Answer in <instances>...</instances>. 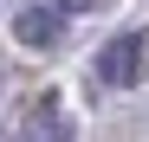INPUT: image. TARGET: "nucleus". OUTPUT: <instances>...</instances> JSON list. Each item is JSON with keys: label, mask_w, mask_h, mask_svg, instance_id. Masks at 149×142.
Instances as JSON below:
<instances>
[{"label": "nucleus", "mask_w": 149, "mask_h": 142, "mask_svg": "<svg viewBox=\"0 0 149 142\" xmlns=\"http://www.w3.org/2000/svg\"><path fill=\"white\" fill-rule=\"evenodd\" d=\"M136 78H143V32H117L104 52L91 58V84L123 90V84H136Z\"/></svg>", "instance_id": "f257e3e1"}, {"label": "nucleus", "mask_w": 149, "mask_h": 142, "mask_svg": "<svg viewBox=\"0 0 149 142\" xmlns=\"http://www.w3.org/2000/svg\"><path fill=\"white\" fill-rule=\"evenodd\" d=\"M13 39L26 45V52H52V45L65 39V13H58V7H19Z\"/></svg>", "instance_id": "f03ea898"}, {"label": "nucleus", "mask_w": 149, "mask_h": 142, "mask_svg": "<svg viewBox=\"0 0 149 142\" xmlns=\"http://www.w3.org/2000/svg\"><path fill=\"white\" fill-rule=\"evenodd\" d=\"M26 142H71V116L58 110V97H39L26 116Z\"/></svg>", "instance_id": "7ed1b4c3"}, {"label": "nucleus", "mask_w": 149, "mask_h": 142, "mask_svg": "<svg viewBox=\"0 0 149 142\" xmlns=\"http://www.w3.org/2000/svg\"><path fill=\"white\" fill-rule=\"evenodd\" d=\"M52 7H58V13H91L97 0H52Z\"/></svg>", "instance_id": "20e7f679"}]
</instances>
